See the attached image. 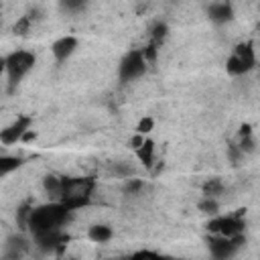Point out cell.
<instances>
[{
    "label": "cell",
    "mask_w": 260,
    "mask_h": 260,
    "mask_svg": "<svg viewBox=\"0 0 260 260\" xmlns=\"http://www.w3.org/2000/svg\"><path fill=\"white\" fill-rule=\"evenodd\" d=\"M144 71H146V59H144L142 51H130L120 63V79L122 81H130V79L142 75Z\"/></svg>",
    "instance_id": "5"
},
{
    "label": "cell",
    "mask_w": 260,
    "mask_h": 260,
    "mask_svg": "<svg viewBox=\"0 0 260 260\" xmlns=\"http://www.w3.org/2000/svg\"><path fill=\"white\" fill-rule=\"evenodd\" d=\"M20 162H22V160L16 158V156H2V158H0V175L4 177V175H8L10 171L18 169Z\"/></svg>",
    "instance_id": "14"
},
{
    "label": "cell",
    "mask_w": 260,
    "mask_h": 260,
    "mask_svg": "<svg viewBox=\"0 0 260 260\" xmlns=\"http://www.w3.org/2000/svg\"><path fill=\"white\" fill-rule=\"evenodd\" d=\"M140 187H142V183H140L138 179H130V181L126 183V187H124V189H126V193H136Z\"/></svg>",
    "instance_id": "24"
},
{
    "label": "cell",
    "mask_w": 260,
    "mask_h": 260,
    "mask_svg": "<svg viewBox=\"0 0 260 260\" xmlns=\"http://www.w3.org/2000/svg\"><path fill=\"white\" fill-rule=\"evenodd\" d=\"M30 213H32V207H30V203H28V201H26V203H22V205L18 207V211H16V225H18L20 230H26V228H28Z\"/></svg>",
    "instance_id": "13"
},
{
    "label": "cell",
    "mask_w": 260,
    "mask_h": 260,
    "mask_svg": "<svg viewBox=\"0 0 260 260\" xmlns=\"http://www.w3.org/2000/svg\"><path fill=\"white\" fill-rule=\"evenodd\" d=\"M110 238H112V230L108 225H93V228H89V240L91 242L102 244V242H108Z\"/></svg>",
    "instance_id": "12"
},
{
    "label": "cell",
    "mask_w": 260,
    "mask_h": 260,
    "mask_svg": "<svg viewBox=\"0 0 260 260\" xmlns=\"http://www.w3.org/2000/svg\"><path fill=\"white\" fill-rule=\"evenodd\" d=\"M199 209H201L203 213H211V215H213V213L217 211V203H215L211 197H207V199H203V201L199 203Z\"/></svg>",
    "instance_id": "20"
},
{
    "label": "cell",
    "mask_w": 260,
    "mask_h": 260,
    "mask_svg": "<svg viewBox=\"0 0 260 260\" xmlns=\"http://www.w3.org/2000/svg\"><path fill=\"white\" fill-rule=\"evenodd\" d=\"M165 35H167V24L156 22V24L152 26V41H154L156 45H160V43H162V39H165Z\"/></svg>",
    "instance_id": "17"
},
{
    "label": "cell",
    "mask_w": 260,
    "mask_h": 260,
    "mask_svg": "<svg viewBox=\"0 0 260 260\" xmlns=\"http://www.w3.org/2000/svg\"><path fill=\"white\" fill-rule=\"evenodd\" d=\"M203 191H205L207 197H215V195H219V193L223 191V185H221L219 179H211V181H207V183L203 185Z\"/></svg>",
    "instance_id": "16"
},
{
    "label": "cell",
    "mask_w": 260,
    "mask_h": 260,
    "mask_svg": "<svg viewBox=\"0 0 260 260\" xmlns=\"http://www.w3.org/2000/svg\"><path fill=\"white\" fill-rule=\"evenodd\" d=\"M152 126H154V120H152V118H142V120L138 122V126H136V132L146 134V132L152 130Z\"/></svg>",
    "instance_id": "21"
},
{
    "label": "cell",
    "mask_w": 260,
    "mask_h": 260,
    "mask_svg": "<svg viewBox=\"0 0 260 260\" xmlns=\"http://www.w3.org/2000/svg\"><path fill=\"white\" fill-rule=\"evenodd\" d=\"M28 128H30V118H28V116H20V118H16L8 128L2 130L0 140H2L4 144H14V142L22 140V136L26 134Z\"/></svg>",
    "instance_id": "8"
},
{
    "label": "cell",
    "mask_w": 260,
    "mask_h": 260,
    "mask_svg": "<svg viewBox=\"0 0 260 260\" xmlns=\"http://www.w3.org/2000/svg\"><path fill=\"white\" fill-rule=\"evenodd\" d=\"M85 2H87V0H63V6H65L67 10H79V8L85 6Z\"/></svg>",
    "instance_id": "22"
},
{
    "label": "cell",
    "mask_w": 260,
    "mask_h": 260,
    "mask_svg": "<svg viewBox=\"0 0 260 260\" xmlns=\"http://www.w3.org/2000/svg\"><path fill=\"white\" fill-rule=\"evenodd\" d=\"M136 156L140 158V162L144 167H150L152 165V158H154V142L152 140H144L142 146L136 148Z\"/></svg>",
    "instance_id": "11"
},
{
    "label": "cell",
    "mask_w": 260,
    "mask_h": 260,
    "mask_svg": "<svg viewBox=\"0 0 260 260\" xmlns=\"http://www.w3.org/2000/svg\"><path fill=\"white\" fill-rule=\"evenodd\" d=\"M95 187V181L91 177H75V179H63V189H61V203L67 209H79L89 203L91 191Z\"/></svg>",
    "instance_id": "1"
},
{
    "label": "cell",
    "mask_w": 260,
    "mask_h": 260,
    "mask_svg": "<svg viewBox=\"0 0 260 260\" xmlns=\"http://www.w3.org/2000/svg\"><path fill=\"white\" fill-rule=\"evenodd\" d=\"M142 142H144V134H140V132H138L136 136H132V138H130V144H132V148H134V150H136L138 146H142Z\"/></svg>",
    "instance_id": "25"
},
{
    "label": "cell",
    "mask_w": 260,
    "mask_h": 260,
    "mask_svg": "<svg viewBox=\"0 0 260 260\" xmlns=\"http://www.w3.org/2000/svg\"><path fill=\"white\" fill-rule=\"evenodd\" d=\"M242 150H246V152H250L252 148H254V142H252V138L250 136H240V144H238Z\"/></svg>",
    "instance_id": "23"
},
{
    "label": "cell",
    "mask_w": 260,
    "mask_h": 260,
    "mask_svg": "<svg viewBox=\"0 0 260 260\" xmlns=\"http://www.w3.org/2000/svg\"><path fill=\"white\" fill-rule=\"evenodd\" d=\"M134 256H136V258H144V256H158V254H156V252H150V250H140V252H136Z\"/></svg>",
    "instance_id": "26"
},
{
    "label": "cell",
    "mask_w": 260,
    "mask_h": 260,
    "mask_svg": "<svg viewBox=\"0 0 260 260\" xmlns=\"http://www.w3.org/2000/svg\"><path fill=\"white\" fill-rule=\"evenodd\" d=\"M75 47H77V39L75 37H61V39H57L53 43L51 51H53V55H55L57 61H65L75 51Z\"/></svg>",
    "instance_id": "9"
},
{
    "label": "cell",
    "mask_w": 260,
    "mask_h": 260,
    "mask_svg": "<svg viewBox=\"0 0 260 260\" xmlns=\"http://www.w3.org/2000/svg\"><path fill=\"white\" fill-rule=\"evenodd\" d=\"M207 230L213 232V234H221V236H236V234H242L244 232V219H242V211L236 213V215H230V217H215L207 223Z\"/></svg>",
    "instance_id": "6"
},
{
    "label": "cell",
    "mask_w": 260,
    "mask_h": 260,
    "mask_svg": "<svg viewBox=\"0 0 260 260\" xmlns=\"http://www.w3.org/2000/svg\"><path fill=\"white\" fill-rule=\"evenodd\" d=\"M45 189H47L51 195H61V189H63V179L53 177V175L45 177Z\"/></svg>",
    "instance_id": "15"
},
{
    "label": "cell",
    "mask_w": 260,
    "mask_h": 260,
    "mask_svg": "<svg viewBox=\"0 0 260 260\" xmlns=\"http://www.w3.org/2000/svg\"><path fill=\"white\" fill-rule=\"evenodd\" d=\"M32 65H35V55H32V53H28V51H14V53H10V55L4 59V69H6V73H8L10 85L18 83V79H20L28 69H32Z\"/></svg>",
    "instance_id": "3"
},
{
    "label": "cell",
    "mask_w": 260,
    "mask_h": 260,
    "mask_svg": "<svg viewBox=\"0 0 260 260\" xmlns=\"http://www.w3.org/2000/svg\"><path fill=\"white\" fill-rule=\"evenodd\" d=\"M35 242L41 250L49 252V250H61L67 242V236L61 234L59 228H51V230H41L35 234Z\"/></svg>",
    "instance_id": "7"
},
{
    "label": "cell",
    "mask_w": 260,
    "mask_h": 260,
    "mask_svg": "<svg viewBox=\"0 0 260 260\" xmlns=\"http://www.w3.org/2000/svg\"><path fill=\"white\" fill-rule=\"evenodd\" d=\"M256 65V57H254V49L250 43H242L234 49L232 57L228 59V71L232 75H242L248 73L252 67Z\"/></svg>",
    "instance_id": "4"
},
{
    "label": "cell",
    "mask_w": 260,
    "mask_h": 260,
    "mask_svg": "<svg viewBox=\"0 0 260 260\" xmlns=\"http://www.w3.org/2000/svg\"><path fill=\"white\" fill-rule=\"evenodd\" d=\"M209 16H211V20H215V22H228V20H232L234 10H232V6H230L228 2H217V4H211Z\"/></svg>",
    "instance_id": "10"
},
{
    "label": "cell",
    "mask_w": 260,
    "mask_h": 260,
    "mask_svg": "<svg viewBox=\"0 0 260 260\" xmlns=\"http://www.w3.org/2000/svg\"><path fill=\"white\" fill-rule=\"evenodd\" d=\"M69 211L61 201L59 203H49V205H41L37 209H32L30 219H28V230L32 234L41 232V230H51V228H59L69 219Z\"/></svg>",
    "instance_id": "2"
},
{
    "label": "cell",
    "mask_w": 260,
    "mask_h": 260,
    "mask_svg": "<svg viewBox=\"0 0 260 260\" xmlns=\"http://www.w3.org/2000/svg\"><path fill=\"white\" fill-rule=\"evenodd\" d=\"M30 20H32L30 16H22V18L14 24V32H16V35H26L28 28H30Z\"/></svg>",
    "instance_id": "18"
},
{
    "label": "cell",
    "mask_w": 260,
    "mask_h": 260,
    "mask_svg": "<svg viewBox=\"0 0 260 260\" xmlns=\"http://www.w3.org/2000/svg\"><path fill=\"white\" fill-rule=\"evenodd\" d=\"M250 132H252L250 124H242V128H240V136H250Z\"/></svg>",
    "instance_id": "27"
},
{
    "label": "cell",
    "mask_w": 260,
    "mask_h": 260,
    "mask_svg": "<svg viewBox=\"0 0 260 260\" xmlns=\"http://www.w3.org/2000/svg\"><path fill=\"white\" fill-rule=\"evenodd\" d=\"M156 47H158V45H156L154 41H150V43L142 49V55H144V59H146V61H150V63H152V61L156 59Z\"/></svg>",
    "instance_id": "19"
}]
</instances>
